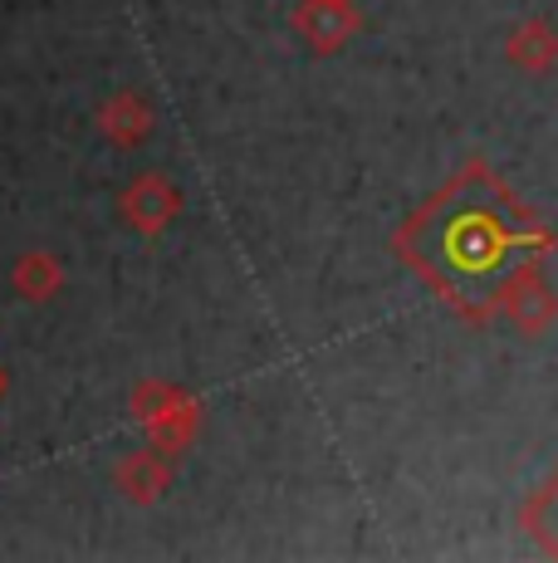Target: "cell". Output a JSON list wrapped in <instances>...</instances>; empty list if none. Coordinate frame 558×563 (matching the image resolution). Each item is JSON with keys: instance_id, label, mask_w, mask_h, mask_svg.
<instances>
[{"instance_id": "1", "label": "cell", "mask_w": 558, "mask_h": 563, "mask_svg": "<svg viewBox=\"0 0 558 563\" xmlns=\"http://www.w3.org/2000/svg\"><path fill=\"white\" fill-rule=\"evenodd\" d=\"M127 216H133L137 231H163L171 221V211H177V191L167 187L163 177H143L133 191H127Z\"/></svg>"}, {"instance_id": "2", "label": "cell", "mask_w": 558, "mask_h": 563, "mask_svg": "<svg viewBox=\"0 0 558 563\" xmlns=\"http://www.w3.org/2000/svg\"><path fill=\"white\" fill-rule=\"evenodd\" d=\"M103 123L118 133V143H137V133L147 128V113H143V103H137L133 93H123V99H118L109 113H103Z\"/></svg>"}, {"instance_id": "3", "label": "cell", "mask_w": 558, "mask_h": 563, "mask_svg": "<svg viewBox=\"0 0 558 563\" xmlns=\"http://www.w3.org/2000/svg\"><path fill=\"white\" fill-rule=\"evenodd\" d=\"M15 279H20V289H30L35 299H45L49 289H55V265H49L45 255H30V260H20Z\"/></svg>"}]
</instances>
